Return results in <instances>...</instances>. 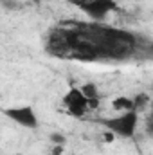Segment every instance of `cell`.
<instances>
[{
    "mask_svg": "<svg viewBox=\"0 0 153 155\" xmlns=\"http://www.w3.org/2000/svg\"><path fill=\"white\" fill-rule=\"evenodd\" d=\"M115 137H117V135L112 134L110 130H106V132L103 134V141H105V143H112V141H115Z\"/></svg>",
    "mask_w": 153,
    "mask_h": 155,
    "instance_id": "cell-9",
    "label": "cell"
},
{
    "mask_svg": "<svg viewBox=\"0 0 153 155\" xmlns=\"http://www.w3.org/2000/svg\"><path fill=\"white\" fill-rule=\"evenodd\" d=\"M4 116L7 117L9 121H13L15 124L27 128V130H34L38 128L40 119L36 110L31 105H18V107H7L4 108Z\"/></svg>",
    "mask_w": 153,
    "mask_h": 155,
    "instance_id": "cell-3",
    "label": "cell"
},
{
    "mask_svg": "<svg viewBox=\"0 0 153 155\" xmlns=\"http://www.w3.org/2000/svg\"><path fill=\"white\" fill-rule=\"evenodd\" d=\"M133 103H135V110L141 114V112L150 105V96H148V94H144V92H139V94H135V96H133Z\"/></svg>",
    "mask_w": 153,
    "mask_h": 155,
    "instance_id": "cell-7",
    "label": "cell"
},
{
    "mask_svg": "<svg viewBox=\"0 0 153 155\" xmlns=\"http://www.w3.org/2000/svg\"><path fill=\"white\" fill-rule=\"evenodd\" d=\"M112 107L114 110H117L119 114L121 112H130V110H135V103H133V97H128V96H119L112 101Z\"/></svg>",
    "mask_w": 153,
    "mask_h": 155,
    "instance_id": "cell-6",
    "label": "cell"
},
{
    "mask_svg": "<svg viewBox=\"0 0 153 155\" xmlns=\"http://www.w3.org/2000/svg\"><path fill=\"white\" fill-rule=\"evenodd\" d=\"M63 108L67 110V114L72 117H83L90 110V103L85 97V94L81 92L79 87H72L65 92V96L61 97Z\"/></svg>",
    "mask_w": 153,
    "mask_h": 155,
    "instance_id": "cell-4",
    "label": "cell"
},
{
    "mask_svg": "<svg viewBox=\"0 0 153 155\" xmlns=\"http://www.w3.org/2000/svg\"><path fill=\"white\" fill-rule=\"evenodd\" d=\"M70 2L92 20H105L108 15L117 11L115 0H70Z\"/></svg>",
    "mask_w": 153,
    "mask_h": 155,
    "instance_id": "cell-2",
    "label": "cell"
},
{
    "mask_svg": "<svg viewBox=\"0 0 153 155\" xmlns=\"http://www.w3.org/2000/svg\"><path fill=\"white\" fill-rule=\"evenodd\" d=\"M50 141H52L54 146H65V143H67L65 135H63V134H58V132L50 134Z\"/></svg>",
    "mask_w": 153,
    "mask_h": 155,
    "instance_id": "cell-8",
    "label": "cell"
},
{
    "mask_svg": "<svg viewBox=\"0 0 153 155\" xmlns=\"http://www.w3.org/2000/svg\"><path fill=\"white\" fill-rule=\"evenodd\" d=\"M101 123H103V126L106 130H110L117 137L128 139V137H133L137 134V128H139V112L137 110L121 112V114H117L114 117L103 119Z\"/></svg>",
    "mask_w": 153,
    "mask_h": 155,
    "instance_id": "cell-1",
    "label": "cell"
},
{
    "mask_svg": "<svg viewBox=\"0 0 153 155\" xmlns=\"http://www.w3.org/2000/svg\"><path fill=\"white\" fill-rule=\"evenodd\" d=\"M63 153V146H54L52 148V155H61Z\"/></svg>",
    "mask_w": 153,
    "mask_h": 155,
    "instance_id": "cell-10",
    "label": "cell"
},
{
    "mask_svg": "<svg viewBox=\"0 0 153 155\" xmlns=\"http://www.w3.org/2000/svg\"><path fill=\"white\" fill-rule=\"evenodd\" d=\"M81 92L85 94V97L88 99V103H90V108H97V103H99V87L94 83V81H86V83H83L81 87Z\"/></svg>",
    "mask_w": 153,
    "mask_h": 155,
    "instance_id": "cell-5",
    "label": "cell"
}]
</instances>
